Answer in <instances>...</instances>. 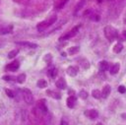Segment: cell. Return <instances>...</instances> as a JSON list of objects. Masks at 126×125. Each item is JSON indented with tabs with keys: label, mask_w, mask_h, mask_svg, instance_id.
<instances>
[{
	"label": "cell",
	"mask_w": 126,
	"mask_h": 125,
	"mask_svg": "<svg viewBox=\"0 0 126 125\" xmlns=\"http://www.w3.org/2000/svg\"><path fill=\"white\" fill-rule=\"evenodd\" d=\"M18 53H19V50H18V49H14V50H12V51H10V52L8 53V58L12 59V58H14Z\"/></svg>",
	"instance_id": "obj_25"
},
{
	"label": "cell",
	"mask_w": 126,
	"mask_h": 125,
	"mask_svg": "<svg viewBox=\"0 0 126 125\" xmlns=\"http://www.w3.org/2000/svg\"><path fill=\"white\" fill-rule=\"evenodd\" d=\"M96 125H102V123H100V122H98V123H96Z\"/></svg>",
	"instance_id": "obj_37"
},
{
	"label": "cell",
	"mask_w": 126,
	"mask_h": 125,
	"mask_svg": "<svg viewBox=\"0 0 126 125\" xmlns=\"http://www.w3.org/2000/svg\"><path fill=\"white\" fill-rule=\"evenodd\" d=\"M118 92H119L120 94H125V93H126V87L123 86V85H120V86L118 87Z\"/></svg>",
	"instance_id": "obj_28"
},
{
	"label": "cell",
	"mask_w": 126,
	"mask_h": 125,
	"mask_svg": "<svg viewBox=\"0 0 126 125\" xmlns=\"http://www.w3.org/2000/svg\"><path fill=\"white\" fill-rule=\"evenodd\" d=\"M110 91H111L110 86H109V85H105V86L102 88V91H101V97L107 98L108 95L110 94Z\"/></svg>",
	"instance_id": "obj_13"
},
{
	"label": "cell",
	"mask_w": 126,
	"mask_h": 125,
	"mask_svg": "<svg viewBox=\"0 0 126 125\" xmlns=\"http://www.w3.org/2000/svg\"><path fill=\"white\" fill-rule=\"evenodd\" d=\"M47 74H48V76H49V77H51V78H55V77H56V75H57V70H56L55 68H52V69L48 70Z\"/></svg>",
	"instance_id": "obj_24"
},
{
	"label": "cell",
	"mask_w": 126,
	"mask_h": 125,
	"mask_svg": "<svg viewBox=\"0 0 126 125\" xmlns=\"http://www.w3.org/2000/svg\"><path fill=\"white\" fill-rule=\"evenodd\" d=\"M68 1H69V0H59V1L56 3L55 7H56L57 9H61V8H63V7L65 6V4H66Z\"/></svg>",
	"instance_id": "obj_22"
},
{
	"label": "cell",
	"mask_w": 126,
	"mask_h": 125,
	"mask_svg": "<svg viewBox=\"0 0 126 125\" xmlns=\"http://www.w3.org/2000/svg\"><path fill=\"white\" fill-rule=\"evenodd\" d=\"M19 67H20V63L18 61H13V62H11V63L6 65L5 70L6 71H10V72H15V71H17L19 69Z\"/></svg>",
	"instance_id": "obj_5"
},
{
	"label": "cell",
	"mask_w": 126,
	"mask_h": 125,
	"mask_svg": "<svg viewBox=\"0 0 126 125\" xmlns=\"http://www.w3.org/2000/svg\"><path fill=\"white\" fill-rule=\"evenodd\" d=\"M81 65H82V67H83L84 69H89V68H90V63H89L88 60H84V61L81 63Z\"/></svg>",
	"instance_id": "obj_26"
},
{
	"label": "cell",
	"mask_w": 126,
	"mask_h": 125,
	"mask_svg": "<svg viewBox=\"0 0 126 125\" xmlns=\"http://www.w3.org/2000/svg\"><path fill=\"white\" fill-rule=\"evenodd\" d=\"M78 72H79V68H78L77 66H69V67L67 68V74H68L69 76H71V77L77 76Z\"/></svg>",
	"instance_id": "obj_8"
},
{
	"label": "cell",
	"mask_w": 126,
	"mask_h": 125,
	"mask_svg": "<svg viewBox=\"0 0 126 125\" xmlns=\"http://www.w3.org/2000/svg\"><path fill=\"white\" fill-rule=\"evenodd\" d=\"M56 20H57L56 15L50 16L48 19H46V20H44V21H42V22H40V23H38V24L36 25L37 31H43L46 30L48 27H50L52 24H54V23L56 22Z\"/></svg>",
	"instance_id": "obj_1"
},
{
	"label": "cell",
	"mask_w": 126,
	"mask_h": 125,
	"mask_svg": "<svg viewBox=\"0 0 126 125\" xmlns=\"http://www.w3.org/2000/svg\"><path fill=\"white\" fill-rule=\"evenodd\" d=\"M80 28H81V25H77V26H75L71 31H68V32H66L65 34L61 35V36L59 37V41H64V40H67V39H69V38H71V37L75 36V35L79 32Z\"/></svg>",
	"instance_id": "obj_3"
},
{
	"label": "cell",
	"mask_w": 126,
	"mask_h": 125,
	"mask_svg": "<svg viewBox=\"0 0 126 125\" xmlns=\"http://www.w3.org/2000/svg\"><path fill=\"white\" fill-rule=\"evenodd\" d=\"M55 86H56L58 89H60V90H65V89L67 88V83H66L65 79L60 78V79H58V80L55 82Z\"/></svg>",
	"instance_id": "obj_9"
},
{
	"label": "cell",
	"mask_w": 126,
	"mask_h": 125,
	"mask_svg": "<svg viewBox=\"0 0 126 125\" xmlns=\"http://www.w3.org/2000/svg\"><path fill=\"white\" fill-rule=\"evenodd\" d=\"M60 125H69V124H68V122H67V120H66L65 118H63V119H61V122H60Z\"/></svg>",
	"instance_id": "obj_33"
},
{
	"label": "cell",
	"mask_w": 126,
	"mask_h": 125,
	"mask_svg": "<svg viewBox=\"0 0 126 125\" xmlns=\"http://www.w3.org/2000/svg\"><path fill=\"white\" fill-rule=\"evenodd\" d=\"M4 81H12L13 79H15L14 77H12V76H3V78H2Z\"/></svg>",
	"instance_id": "obj_31"
},
{
	"label": "cell",
	"mask_w": 126,
	"mask_h": 125,
	"mask_svg": "<svg viewBox=\"0 0 126 125\" xmlns=\"http://www.w3.org/2000/svg\"><path fill=\"white\" fill-rule=\"evenodd\" d=\"M51 59H52V56H51V54L50 53H48V54H45L44 55V57H43V60L45 61V62H50L51 61Z\"/></svg>",
	"instance_id": "obj_27"
},
{
	"label": "cell",
	"mask_w": 126,
	"mask_h": 125,
	"mask_svg": "<svg viewBox=\"0 0 126 125\" xmlns=\"http://www.w3.org/2000/svg\"><path fill=\"white\" fill-rule=\"evenodd\" d=\"M79 96H80L82 99H87L88 96H89V94H88L87 91H85V90H81L80 93H79Z\"/></svg>",
	"instance_id": "obj_23"
},
{
	"label": "cell",
	"mask_w": 126,
	"mask_h": 125,
	"mask_svg": "<svg viewBox=\"0 0 126 125\" xmlns=\"http://www.w3.org/2000/svg\"><path fill=\"white\" fill-rule=\"evenodd\" d=\"M122 49H123V44H122L121 42H117V43L113 46V52H114V53H119V52L122 51Z\"/></svg>",
	"instance_id": "obj_17"
},
{
	"label": "cell",
	"mask_w": 126,
	"mask_h": 125,
	"mask_svg": "<svg viewBox=\"0 0 126 125\" xmlns=\"http://www.w3.org/2000/svg\"><path fill=\"white\" fill-rule=\"evenodd\" d=\"M36 86L40 89H44L47 87V82L45 80H38L37 83H36Z\"/></svg>",
	"instance_id": "obj_19"
},
{
	"label": "cell",
	"mask_w": 126,
	"mask_h": 125,
	"mask_svg": "<svg viewBox=\"0 0 126 125\" xmlns=\"http://www.w3.org/2000/svg\"><path fill=\"white\" fill-rule=\"evenodd\" d=\"M84 114L88 118H90L91 120H94V119H96L98 117V112L95 109H88V110H86L84 112Z\"/></svg>",
	"instance_id": "obj_6"
},
{
	"label": "cell",
	"mask_w": 126,
	"mask_h": 125,
	"mask_svg": "<svg viewBox=\"0 0 126 125\" xmlns=\"http://www.w3.org/2000/svg\"><path fill=\"white\" fill-rule=\"evenodd\" d=\"M46 94L49 95L52 98H55V99H60L61 98V94L60 93H57V92H54L52 90H47L46 91Z\"/></svg>",
	"instance_id": "obj_14"
},
{
	"label": "cell",
	"mask_w": 126,
	"mask_h": 125,
	"mask_svg": "<svg viewBox=\"0 0 126 125\" xmlns=\"http://www.w3.org/2000/svg\"><path fill=\"white\" fill-rule=\"evenodd\" d=\"M79 50H80V47H79V46H72V47H69L68 53H69L70 55H74V54L78 53Z\"/></svg>",
	"instance_id": "obj_18"
},
{
	"label": "cell",
	"mask_w": 126,
	"mask_h": 125,
	"mask_svg": "<svg viewBox=\"0 0 126 125\" xmlns=\"http://www.w3.org/2000/svg\"><path fill=\"white\" fill-rule=\"evenodd\" d=\"M61 55H62V56H63V57H66V56H67V55H66V53H65V52H62V53H61Z\"/></svg>",
	"instance_id": "obj_34"
},
{
	"label": "cell",
	"mask_w": 126,
	"mask_h": 125,
	"mask_svg": "<svg viewBox=\"0 0 126 125\" xmlns=\"http://www.w3.org/2000/svg\"><path fill=\"white\" fill-rule=\"evenodd\" d=\"M22 92V95H23V98L24 100L28 103V104H32L33 102V96H32V92L29 90V89H22L21 90Z\"/></svg>",
	"instance_id": "obj_4"
},
{
	"label": "cell",
	"mask_w": 126,
	"mask_h": 125,
	"mask_svg": "<svg viewBox=\"0 0 126 125\" xmlns=\"http://www.w3.org/2000/svg\"><path fill=\"white\" fill-rule=\"evenodd\" d=\"M36 106H37V108H38L41 112H46V111H47V106H46L45 99H40V100H38L37 103H36Z\"/></svg>",
	"instance_id": "obj_11"
},
{
	"label": "cell",
	"mask_w": 126,
	"mask_h": 125,
	"mask_svg": "<svg viewBox=\"0 0 126 125\" xmlns=\"http://www.w3.org/2000/svg\"><path fill=\"white\" fill-rule=\"evenodd\" d=\"M98 68H99L100 71H105V70H107V69L109 68V64H108L107 61L102 60V61L99 62V64H98Z\"/></svg>",
	"instance_id": "obj_16"
},
{
	"label": "cell",
	"mask_w": 126,
	"mask_h": 125,
	"mask_svg": "<svg viewBox=\"0 0 126 125\" xmlns=\"http://www.w3.org/2000/svg\"><path fill=\"white\" fill-rule=\"evenodd\" d=\"M91 20H93V21H98L99 20V16L96 15V14H92L91 15Z\"/></svg>",
	"instance_id": "obj_30"
},
{
	"label": "cell",
	"mask_w": 126,
	"mask_h": 125,
	"mask_svg": "<svg viewBox=\"0 0 126 125\" xmlns=\"http://www.w3.org/2000/svg\"><path fill=\"white\" fill-rule=\"evenodd\" d=\"M124 37H125V39H126V31H124Z\"/></svg>",
	"instance_id": "obj_36"
},
{
	"label": "cell",
	"mask_w": 126,
	"mask_h": 125,
	"mask_svg": "<svg viewBox=\"0 0 126 125\" xmlns=\"http://www.w3.org/2000/svg\"><path fill=\"white\" fill-rule=\"evenodd\" d=\"M13 30V26L12 25H8V26H3L0 25V35H4L7 33H10Z\"/></svg>",
	"instance_id": "obj_7"
},
{
	"label": "cell",
	"mask_w": 126,
	"mask_h": 125,
	"mask_svg": "<svg viewBox=\"0 0 126 125\" xmlns=\"http://www.w3.org/2000/svg\"><path fill=\"white\" fill-rule=\"evenodd\" d=\"M26 78H27V76H26V74H20L18 77H17V82L19 83V84H23V83H25V81H26Z\"/></svg>",
	"instance_id": "obj_20"
},
{
	"label": "cell",
	"mask_w": 126,
	"mask_h": 125,
	"mask_svg": "<svg viewBox=\"0 0 126 125\" xmlns=\"http://www.w3.org/2000/svg\"><path fill=\"white\" fill-rule=\"evenodd\" d=\"M68 94H69V96H75V91L73 89H69Z\"/></svg>",
	"instance_id": "obj_32"
},
{
	"label": "cell",
	"mask_w": 126,
	"mask_h": 125,
	"mask_svg": "<svg viewBox=\"0 0 126 125\" xmlns=\"http://www.w3.org/2000/svg\"><path fill=\"white\" fill-rule=\"evenodd\" d=\"M16 44L22 45V46H25V47H29V48H36L37 47V44L30 42V41H16Z\"/></svg>",
	"instance_id": "obj_10"
},
{
	"label": "cell",
	"mask_w": 126,
	"mask_h": 125,
	"mask_svg": "<svg viewBox=\"0 0 126 125\" xmlns=\"http://www.w3.org/2000/svg\"><path fill=\"white\" fill-rule=\"evenodd\" d=\"M76 97L75 96H68L67 100H66V104L69 108H74L75 104H76Z\"/></svg>",
	"instance_id": "obj_15"
},
{
	"label": "cell",
	"mask_w": 126,
	"mask_h": 125,
	"mask_svg": "<svg viewBox=\"0 0 126 125\" xmlns=\"http://www.w3.org/2000/svg\"><path fill=\"white\" fill-rule=\"evenodd\" d=\"M103 32L105 37L108 39V41H113L115 38L118 37V31L115 28H113L112 26H106L103 29Z\"/></svg>",
	"instance_id": "obj_2"
},
{
	"label": "cell",
	"mask_w": 126,
	"mask_h": 125,
	"mask_svg": "<svg viewBox=\"0 0 126 125\" xmlns=\"http://www.w3.org/2000/svg\"><path fill=\"white\" fill-rule=\"evenodd\" d=\"M97 2H98V3H101V2H102V0H97Z\"/></svg>",
	"instance_id": "obj_38"
},
{
	"label": "cell",
	"mask_w": 126,
	"mask_h": 125,
	"mask_svg": "<svg viewBox=\"0 0 126 125\" xmlns=\"http://www.w3.org/2000/svg\"><path fill=\"white\" fill-rule=\"evenodd\" d=\"M119 69H120V64H119V63H114V64H112L111 66H109V68H108L109 73H110L111 75L117 74L118 71H119Z\"/></svg>",
	"instance_id": "obj_12"
},
{
	"label": "cell",
	"mask_w": 126,
	"mask_h": 125,
	"mask_svg": "<svg viewBox=\"0 0 126 125\" xmlns=\"http://www.w3.org/2000/svg\"><path fill=\"white\" fill-rule=\"evenodd\" d=\"M121 116H122V117H123L124 119H126V113H123V114H122Z\"/></svg>",
	"instance_id": "obj_35"
},
{
	"label": "cell",
	"mask_w": 126,
	"mask_h": 125,
	"mask_svg": "<svg viewBox=\"0 0 126 125\" xmlns=\"http://www.w3.org/2000/svg\"><path fill=\"white\" fill-rule=\"evenodd\" d=\"M5 93H6V94H7L9 97H14V96H15L14 93H13L11 90H9V89H5Z\"/></svg>",
	"instance_id": "obj_29"
},
{
	"label": "cell",
	"mask_w": 126,
	"mask_h": 125,
	"mask_svg": "<svg viewBox=\"0 0 126 125\" xmlns=\"http://www.w3.org/2000/svg\"><path fill=\"white\" fill-rule=\"evenodd\" d=\"M92 95L94 98H100L101 97V92L99 90H94L92 92Z\"/></svg>",
	"instance_id": "obj_21"
}]
</instances>
